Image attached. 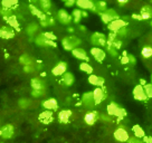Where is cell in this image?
<instances>
[{"label":"cell","instance_id":"cell-1","mask_svg":"<svg viewBox=\"0 0 152 143\" xmlns=\"http://www.w3.org/2000/svg\"><path fill=\"white\" fill-rule=\"evenodd\" d=\"M63 47L65 48L66 50H74L80 44H81V39L75 37V36H67L62 40Z\"/></svg>","mask_w":152,"mask_h":143},{"label":"cell","instance_id":"cell-2","mask_svg":"<svg viewBox=\"0 0 152 143\" xmlns=\"http://www.w3.org/2000/svg\"><path fill=\"white\" fill-rule=\"evenodd\" d=\"M107 113L111 116H118L119 119H123L124 116L126 115L125 110L120 107L119 105L115 104V103H111V104L107 105Z\"/></svg>","mask_w":152,"mask_h":143},{"label":"cell","instance_id":"cell-3","mask_svg":"<svg viewBox=\"0 0 152 143\" xmlns=\"http://www.w3.org/2000/svg\"><path fill=\"white\" fill-rule=\"evenodd\" d=\"M101 18L103 20V23H105V24L107 25L111 24L114 20L120 19L119 15L116 14V11L114 9H106L103 14H101Z\"/></svg>","mask_w":152,"mask_h":143},{"label":"cell","instance_id":"cell-4","mask_svg":"<svg viewBox=\"0 0 152 143\" xmlns=\"http://www.w3.org/2000/svg\"><path fill=\"white\" fill-rule=\"evenodd\" d=\"M91 42L93 45H96V46H106V37H105L104 34L102 33H94L92 36H91Z\"/></svg>","mask_w":152,"mask_h":143},{"label":"cell","instance_id":"cell-5","mask_svg":"<svg viewBox=\"0 0 152 143\" xmlns=\"http://www.w3.org/2000/svg\"><path fill=\"white\" fill-rule=\"evenodd\" d=\"M133 96L138 101H147L148 96L144 92V87L142 85H137L133 88Z\"/></svg>","mask_w":152,"mask_h":143},{"label":"cell","instance_id":"cell-6","mask_svg":"<svg viewBox=\"0 0 152 143\" xmlns=\"http://www.w3.org/2000/svg\"><path fill=\"white\" fill-rule=\"evenodd\" d=\"M114 138H115V140H118L119 142H128L130 136H129V133L126 130L123 129V128H119L118 130H115V132H114Z\"/></svg>","mask_w":152,"mask_h":143},{"label":"cell","instance_id":"cell-7","mask_svg":"<svg viewBox=\"0 0 152 143\" xmlns=\"http://www.w3.org/2000/svg\"><path fill=\"white\" fill-rule=\"evenodd\" d=\"M126 27V21H124L123 19H118L112 21L111 24H109V29L112 33H118L120 29Z\"/></svg>","mask_w":152,"mask_h":143},{"label":"cell","instance_id":"cell-8","mask_svg":"<svg viewBox=\"0 0 152 143\" xmlns=\"http://www.w3.org/2000/svg\"><path fill=\"white\" fill-rule=\"evenodd\" d=\"M66 69H67V64L65 62H59L57 64L56 66L53 68V75H55V76H61V75H64L65 73H66Z\"/></svg>","mask_w":152,"mask_h":143},{"label":"cell","instance_id":"cell-9","mask_svg":"<svg viewBox=\"0 0 152 143\" xmlns=\"http://www.w3.org/2000/svg\"><path fill=\"white\" fill-rule=\"evenodd\" d=\"M57 19L59 20L62 24L67 25V24H69V23L72 21V17L69 16V14L67 12L66 10L61 9L58 12H57Z\"/></svg>","mask_w":152,"mask_h":143},{"label":"cell","instance_id":"cell-10","mask_svg":"<svg viewBox=\"0 0 152 143\" xmlns=\"http://www.w3.org/2000/svg\"><path fill=\"white\" fill-rule=\"evenodd\" d=\"M82 103L87 106V107H93L95 104L94 95H93V92L92 93H85L84 95L82 96Z\"/></svg>","mask_w":152,"mask_h":143},{"label":"cell","instance_id":"cell-11","mask_svg":"<svg viewBox=\"0 0 152 143\" xmlns=\"http://www.w3.org/2000/svg\"><path fill=\"white\" fill-rule=\"evenodd\" d=\"M30 85H31L34 91L45 93V83H44V81H42L40 78H33L31 82H30Z\"/></svg>","mask_w":152,"mask_h":143},{"label":"cell","instance_id":"cell-12","mask_svg":"<svg viewBox=\"0 0 152 143\" xmlns=\"http://www.w3.org/2000/svg\"><path fill=\"white\" fill-rule=\"evenodd\" d=\"M36 44L39 45V46H52V47H56V43H54L53 40L47 39L45 36H44V34L37 36V38H36Z\"/></svg>","mask_w":152,"mask_h":143},{"label":"cell","instance_id":"cell-13","mask_svg":"<svg viewBox=\"0 0 152 143\" xmlns=\"http://www.w3.org/2000/svg\"><path fill=\"white\" fill-rule=\"evenodd\" d=\"M91 54L93 55V57L97 61V62H103L105 58V52L103 49H101L99 47H94L91 49Z\"/></svg>","mask_w":152,"mask_h":143},{"label":"cell","instance_id":"cell-14","mask_svg":"<svg viewBox=\"0 0 152 143\" xmlns=\"http://www.w3.org/2000/svg\"><path fill=\"white\" fill-rule=\"evenodd\" d=\"M14 133H15V129L11 124H6L5 126L1 129V132H0L1 136L5 139H10L14 135Z\"/></svg>","mask_w":152,"mask_h":143},{"label":"cell","instance_id":"cell-15","mask_svg":"<svg viewBox=\"0 0 152 143\" xmlns=\"http://www.w3.org/2000/svg\"><path fill=\"white\" fill-rule=\"evenodd\" d=\"M93 95H94V100H95V104H100L102 101H104L105 98V93L104 90L101 88V87H97L93 91Z\"/></svg>","mask_w":152,"mask_h":143},{"label":"cell","instance_id":"cell-16","mask_svg":"<svg viewBox=\"0 0 152 143\" xmlns=\"http://www.w3.org/2000/svg\"><path fill=\"white\" fill-rule=\"evenodd\" d=\"M76 5L78 6L80 8H82V9H88V10L96 11L95 10L94 2H92L90 0H78V1H76Z\"/></svg>","mask_w":152,"mask_h":143},{"label":"cell","instance_id":"cell-17","mask_svg":"<svg viewBox=\"0 0 152 143\" xmlns=\"http://www.w3.org/2000/svg\"><path fill=\"white\" fill-rule=\"evenodd\" d=\"M0 37L5 39H9V38H14L15 37V33L11 28H9L8 26H4L2 28L0 29Z\"/></svg>","mask_w":152,"mask_h":143},{"label":"cell","instance_id":"cell-18","mask_svg":"<svg viewBox=\"0 0 152 143\" xmlns=\"http://www.w3.org/2000/svg\"><path fill=\"white\" fill-rule=\"evenodd\" d=\"M99 117H100V116H99V114H97L96 112H88V113L84 116V121H85L86 124H88V125H93Z\"/></svg>","mask_w":152,"mask_h":143},{"label":"cell","instance_id":"cell-19","mask_svg":"<svg viewBox=\"0 0 152 143\" xmlns=\"http://www.w3.org/2000/svg\"><path fill=\"white\" fill-rule=\"evenodd\" d=\"M140 16L142 17V19L144 20H148L152 18V7L149 5H145L142 7V9H141V14Z\"/></svg>","mask_w":152,"mask_h":143},{"label":"cell","instance_id":"cell-20","mask_svg":"<svg viewBox=\"0 0 152 143\" xmlns=\"http://www.w3.org/2000/svg\"><path fill=\"white\" fill-rule=\"evenodd\" d=\"M73 56H75L76 58H78V59H84V61H88V57H87V54L86 52L83 49V48H75L73 52Z\"/></svg>","mask_w":152,"mask_h":143},{"label":"cell","instance_id":"cell-21","mask_svg":"<svg viewBox=\"0 0 152 143\" xmlns=\"http://www.w3.org/2000/svg\"><path fill=\"white\" fill-rule=\"evenodd\" d=\"M43 106L46 110H57L58 107V103L55 98H48L43 103Z\"/></svg>","mask_w":152,"mask_h":143},{"label":"cell","instance_id":"cell-22","mask_svg":"<svg viewBox=\"0 0 152 143\" xmlns=\"http://www.w3.org/2000/svg\"><path fill=\"white\" fill-rule=\"evenodd\" d=\"M71 115H72V112L69 110L61 111L59 114H58V120H59L61 123H68Z\"/></svg>","mask_w":152,"mask_h":143},{"label":"cell","instance_id":"cell-23","mask_svg":"<svg viewBox=\"0 0 152 143\" xmlns=\"http://www.w3.org/2000/svg\"><path fill=\"white\" fill-rule=\"evenodd\" d=\"M62 83L65 86H71L72 84L74 83V76H73V74H71V73L66 72V73L63 75Z\"/></svg>","mask_w":152,"mask_h":143},{"label":"cell","instance_id":"cell-24","mask_svg":"<svg viewBox=\"0 0 152 143\" xmlns=\"http://www.w3.org/2000/svg\"><path fill=\"white\" fill-rule=\"evenodd\" d=\"M88 82H90L92 85L102 86L104 84V78H103V77L96 76V75H91V76L88 77Z\"/></svg>","mask_w":152,"mask_h":143},{"label":"cell","instance_id":"cell-25","mask_svg":"<svg viewBox=\"0 0 152 143\" xmlns=\"http://www.w3.org/2000/svg\"><path fill=\"white\" fill-rule=\"evenodd\" d=\"M53 114L52 112H49V111H46V112H43V113H40L39 115V120L44 122V123H49L50 121L53 120Z\"/></svg>","mask_w":152,"mask_h":143},{"label":"cell","instance_id":"cell-26","mask_svg":"<svg viewBox=\"0 0 152 143\" xmlns=\"http://www.w3.org/2000/svg\"><path fill=\"white\" fill-rule=\"evenodd\" d=\"M132 130H133V133H134V136H137V138H139V139L145 136L144 130H143L140 125H134Z\"/></svg>","mask_w":152,"mask_h":143},{"label":"cell","instance_id":"cell-27","mask_svg":"<svg viewBox=\"0 0 152 143\" xmlns=\"http://www.w3.org/2000/svg\"><path fill=\"white\" fill-rule=\"evenodd\" d=\"M19 62L21 63L24 66H31L33 65V59L29 57L28 55H26V54L19 58Z\"/></svg>","mask_w":152,"mask_h":143},{"label":"cell","instance_id":"cell-28","mask_svg":"<svg viewBox=\"0 0 152 143\" xmlns=\"http://www.w3.org/2000/svg\"><path fill=\"white\" fill-rule=\"evenodd\" d=\"M39 6H40V8L45 11V12H47V11H49V9H50V7H52V2L49 1V0H40L39 2Z\"/></svg>","mask_w":152,"mask_h":143},{"label":"cell","instance_id":"cell-29","mask_svg":"<svg viewBox=\"0 0 152 143\" xmlns=\"http://www.w3.org/2000/svg\"><path fill=\"white\" fill-rule=\"evenodd\" d=\"M94 6H95V10L96 11H100L101 14H103L105 10H106V4L103 2V1H96V2H94Z\"/></svg>","mask_w":152,"mask_h":143},{"label":"cell","instance_id":"cell-30","mask_svg":"<svg viewBox=\"0 0 152 143\" xmlns=\"http://www.w3.org/2000/svg\"><path fill=\"white\" fill-rule=\"evenodd\" d=\"M0 12H1V15H2L4 19H6V20L9 19L11 16H14V15H12V10L9 9V8H1Z\"/></svg>","mask_w":152,"mask_h":143},{"label":"cell","instance_id":"cell-31","mask_svg":"<svg viewBox=\"0 0 152 143\" xmlns=\"http://www.w3.org/2000/svg\"><path fill=\"white\" fill-rule=\"evenodd\" d=\"M141 54H142V56L144 58H150L152 56V47H150V46L143 47Z\"/></svg>","mask_w":152,"mask_h":143},{"label":"cell","instance_id":"cell-32","mask_svg":"<svg viewBox=\"0 0 152 143\" xmlns=\"http://www.w3.org/2000/svg\"><path fill=\"white\" fill-rule=\"evenodd\" d=\"M106 49H107V52L112 55V56H116L118 55V52H116V49H115V47L113 46V43H111V42H109L107 40V43H106Z\"/></svg>","mask_w":152,"mask_h":143},{"label":"cell","instance_id":"cell-33","mask_svg":"<svg viewBox=\"0 0 152 143\" xmlns=\"http://www.w3.org/2000/svg\"><path fill=\"white\" fill-rule=\"evenodd\" d=\"M80 68H81V71L85 72L87 74H91L93 72V67L91 66L88 63H82L81 65H80Z\"/></svg>","mask_w":152,"mask_h":143},{"label":"cell","instance_id":"cell-34","mask_svg":"<svg viewBox=\"0 0 152 143\" xmlns=\"http://www.w3.org/2000/svg\"><path fill=\"white\" fill-rule=\"evenodd\" d=\"M7 21H8V24L10 25V27L16 28L17 30H19V24H18V21H17V18H16L15 16H11Z\"/></svg>","mask_w":152,"mask_h":143},{"label":"cell","instance_id":"cell-35","mask_svg":"<svg viewBox=\"0 0 152 143\" xmlns=\"http://www.w3.org/2000/svg\"><path fill=\"white\" fill-rule=\"evenodd\" d=\"M37 29H38V25L37 24L28 25V27H27V34H28L29 36H34V34L37 31Z\"/></svg>","mask_w":152,"mask_h":143},{"label":"cell","instance_id":"cell-36","mask_svg":"<svg viewBox=\"0 0 152 143\" xmlns=\"http://www.w3.org/2000/svg\"><path fill=\"white\" fill-rule=\"evenodd\" d=\"M82 12H83V11H82L81 9H74L73 10V18H74V21H75V23H78V21L81 20L82 16H83Z\"/></svg>","mask_w":152,"mask_h":143},{"label":"cell","instance_id":"cell-37","mask_svg":"<svg viewBox=\"0 0 152 143\" xmlns=\"http://www.w3.org/2000/svg\"><path fill=\"white\" fill-rule=\"evenodd\" d=\"M1 4L4 6V8H9V9H11V8H12L15 5H17L18 2H17L16 0H11V1H9V0H4Z\"/></svg>","mask_w":152,"mask_h":143},{"label":"cell","instance_id":"cell-38","mask_svg":"<svg viewBox=\"0 0 152 143\" xmlns=\"http://www.w3.org/2000/svg\"><path fill=\"white\" fill-rule=\"evenodd\" d=\"M144 92L147 94L148 98H151L152 97V84H147L144 86Z\"/></svg>","mask_w":152,"mask_h":143},{"label":"cell","instance_id":"cell-39","mask_svg":"<svg viewBox=\"0 0 152 143\" xmlns=\"http://www.w3.org/2000/svg\"><path fill=\"white\" fill-rule=\"evenodd\" d=\"M29 103H30V102H29L27 98H21V100L19 101V105H20V107H23V109L28 107Z\"/></svg>","mask_w":152,"mask_h":143},{"label":"cell","instance_id":"cell-40","mask_svg":"<svg viewBox=\"0 0 152 143\" xmlns=\"http://www.w3.org/2000/svg\"><path fill=\"white\" fill-rule=\"evenodd\" d=\"M121 63L122 64H130V61H129V57H128V53L126 52L123 53V56L121 58Z\"/></svg>","mask_w":152,"mask_h":143},{"label":"cell","instance_id":"cell-41","mask_svg":"<svg viewBox=\"0 0 152 143\" xmlns=\"http://www.w3.org/2000/svg\"><path fill=\"white\" fill-rule=\"evenodd\" d=\"M118 36H121V37H123V36H126V34H128V29H126V27H124V28L120 29L118 33H115Z\"/></svg>","mask_w":152,"mask_h":143},{"label":"cell","instance_id":"cell-42","mask_svg":"<svg viewBox=\"0 0 152 143\" xmlns=\"http://www.w3.org/2000/svg\"><path fill=\"white\" fill-rule=\"evenodd\" d=\"M126 143H143V142L139 138H137V136H132V138L129 139Z\"/></svg>","mask_w":152,"mask_h":143},{"label":"cell","instance_id":"cell-43","mask_svg":"<svg viewBox=\"0 0 152 143\" xmlns=\"http://www.w3.org/2000/svg\"><path fill=\"white\" fill-rule=\"evenodd\" d=\"M44 36H45L47 39H49V40H53V42L56 39V36H55L53 33H45L44 34Z\"/></svg>","mask_w":152,"mask_h":143},{"label":"cell","instance_id":"cell-44","mask_svg":"<svg viewBox=\"0 0 152 143\" xmlns=\"http://www.w3.org/2000/svg\"><path fill=\"white\" fill-rule=\"evenodd\" d=\"M113 46L115 47V49L118 50V49H120V48L122 47V42H121V40H118V39H116L115 42H113Z\"/></svg>","mask_w":152,"mask_h":143},{"label":"cell","instance_id":"cell-45","mask_svg":"<svg viewBox=\"0 0 152 143\" xmlns=\"http://www.w3.org/2000/svg\"><path fill=\"white\" fill-rule=\"evenodd\" d=\"M128 57H129V61H130V64H131V65H134L135 62H137L135 57H134L133 55H131V54H128Z\"/></svg>","mask_w":152,"mask_h":143},{"label":"cell","instance_id":"cell-46","mask_svg":"<svg viewBox=\"0 0 152 143\" xmlns=\"http://www.w3.org/2000/svg\"><path fill=\"white\" fill-rule=\"evenodd\" d=\"M44 94H45V93H43V92L34 91V90H33V92H31V95H33V96H35V97H39V96L44 95Z\"/></svg>","mask_w":152,"mask_h":143},{"label":"cell","instance_id":"cell-47","mask_svg":"<svg viewBox=\"0 0 152 143\" xmlns=\"http://www.w3.org/2000/svg\"><path fill=\"white\" fill-rule=\"evenodd\" d=\"M100 119H101V120H103V121H106V122H109V121H111V117H110L109 115H101Z\"/></svg>","mask_w":152,"mask_h":143},{"label":"cell","instance_id":"cell-48","mask_svg":"<svg viewBox=\"0 0 152 143\" xmlns=\"http://www.w3.org/2000/svg\"><path fill=\"white\" fill-rule=\"evenodd\" d=\"M24 69H25V72H26V73H30V72L34 71L33 66H25Z\"/></svg>","mask_w":152,"mask_h":143},{"label":"cell","instance_id":"cell-49","mask_svg":"<svg viewBox=\"0 0 152 143\" xmlns=\"http://www.w3.org/2000/svg\"><path fill=\"white\" fill-rule=\"evenodd\" d=\"M76 2L74 1V0H71V1H65V6H67V7H71V6L75 5Z\"/></svg>","mask_w":152,"mask_h":143},{"label":"cell","instance_id":"cell-50","mask_svg":"<svg viewBox=\"0 0 152 143\" xmlns=\"http://www.w3.org/2000/svg\"><path fill=\"white\" fill-rule=\"evenodd\" d=\"M132 17H133V19H138V20H141V19H142V17H141L140 15H133Z\"/></svg>","mask_w":152,"mask_h":143},{"label":"cell","instance_id":"cell-51","mask_svg":"<svg viewBox=\"0 0 152 143\" xmlns=\"http://www.w3.org/2000/svg\"><path fill=\"white\" fill-rule=\"evenodd\" d=\"M120 6H123V5H125V4H128V0H124V1H119L118 2Z\"/></svg>","mask_w":152,"mask_h":143},{"label":"cell","instance_id":"cell-52","mask_svg":"<svg viewBox=\"0 0 152 143\" xmlns=\"http://www.w3.org/2000/svg\"><path fill=\"white\" fill-rule=\"evenodd\" d=\"M140 83H141V84H140V85H144V86L147 85V84H145V81H144V80H143V78H142V80H140Z\"/></svg>","mask_w":152,"mask_h":143},{"label":"cell","instance_id":"cell-53","mask_svg":"<svg viewBox=\"0 0 152 143\" xmlns=\"http://www.w3.org/2000/svg\"><path fill=\"white\" fill-rule=\"evenodd\" d=\"M147 143H152V138H149V139H148V142Z\"/></svg>","mask_w":152,"mask_h":143},{"label":"cell","instance_id":"cell-54","mask_svg":"<svg viewBox=\"0 0 152 143\" xmlns=\"http://www.w3.org/2000/svg\"><path fill=\"white\" fill-rule=\"evenodd\" d=\"M80 28H81V30H85V28H84V26H81Z\"/></svg>","mask_w":152,"mask_h":143},{"label":"cell","instance_id":"cell-55","mask_svg":"<svg viewBox=\"0 0 152 143\" xmlns=\"http://www.w3.org/2000/svg\"><path fill=\"white\" fill-rule=\"evenodd\" d=\"M151 81H152V75H151Z\"/></svg>","mask_w":152,"mask_h":143},{"label":"cell","instance_id":"cell-56","mask_svg":"<svg viewBox=\"0 0 152 143\" xmlns=\"http://www.w3.org/2000/svg\"><path fill=\"white\" fill-rule=\"evenodd\" d=\"M151 42H152V37H151Z\"/></svg>","mask_w":152,"mask_h":143},{"label":"cell","instance_id":"cell-57","mask_svg":"<svg viewBox=\"0 0 152 143\" xmlns=\"http://www.w3.org/2000/svg\"><path fill=\"white\" fill-rule=\"evenodd\" d=\"M151 26H152V21H151Z\"/></svg>","mask_w":152,"mask_h":143}]
</instances>
